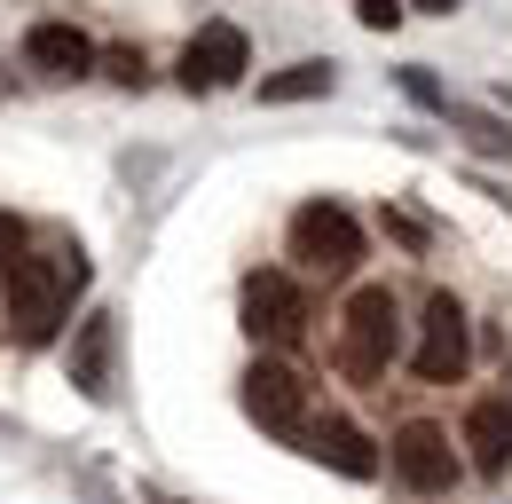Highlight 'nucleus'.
<instances>
[{
    "instance_id": "f257e3e1",
    "label": "nucleus",
    "mask_w": 512,
    "mask_h": 504,
    "mask_svg": "<svg viewBox=\"0 0 512 504\" xmlns=\"http://www.w3.org/2000/svg\"><path fill=\"white\" fill-rule=\"evenodd\" d=\"M71 292H87V260L71 252H8L0 260V308H8V331L16 347H48L71 315Z\"/></svg>"
},
{
    "instance_id": "f03ea898",
    "label": "nucleus",
    "mask_w": 512,
    "mask_h": 504,
    "mask_svg": "<svg viewBox=\"0 0 512 504\" xmlns=\"http://www.w3.org/2000/svg\"><path fill=\"white\" fill-rule=\"evenodd\" d=\"M394 355H402V308H394L386 284H363L339 315V371L355 386H371V378H386Z\"/></svg>"
},
{
    "instance_id": "7ed1b4c3",
    "label": "nucleus",
    "mask_w": 512,
    "mask_h": 504,
    "mask_svg": "<svg viewBox=\"0 0 512 504\" xmlns=\"http://www.w3.org/2000/svg\"><path fill=\"white\" fill-rule=\"evenodd\" d=\"M292 260L323 276V284H339V276H355L363 268V229H355V213L347 205H300L292 213Z\"/></svg>"
},
{
    "instance_id": "20e7f679",
    "label": "nucleus",
    "mask_w": 512,
    "mask_h": 504,
    "mask_svg": "<svg viewBox=\"0 0 512 504\" xmlns=\"http://www.w3.org/2000/svg\"><path fill=\"white\" fill-rule=\"evenodd\" d=\"M245 410H253L260 434H276V441H308V426H316V394H308V378L292 363H253L245 371Z\"/></svg>"
},
{
    "instance_id": "39448f33",
    "label": "nucleus",
    "mask_w": 512,
    "mask_h": 504,
    "mask_svg": "<svg viewBox=\"0 0 512 504\" xmlns=\"http://www.w3.org/2000/svg\"><path fill=\"white\" fill-rule=\"evenodd\" d=\"M308 292L284 276V268H260V276H245V331H253L260 347H300L308 339Z\"/></svg>"
},
{
    "instance_id": "423d86ee",
    "label": "nucleus",
    "mask_w": 512,
    "mask_h": 504,
    "mask_svg": "<svg viewBox=\"0 0 512 504\" xmlns=\"http://www.w3.org/2000/svg\"><path fill=\"white\" fill-rule=\"evenodd\" d=\"M465 355H473V331H465V308L434 292L426 315H418V339H410V371L426 378V386H449V378L465 371Z\"/></svg>"
},
{
    "instance_id": "0eeeda50",
    "label": "nucleus",
    "mask_w": 512,
    "mask_h": 504,
    "mask_svg": "<svg viewBox=\"0 0 512 504\" xmlns=\"http://www.w3.org/2000/svg\"><path fill=\"white\" fill-rule=\"evenodd\" d=\"M386 465H394V473H402L410 489H426V497L457 489V457H449V434H442V426H426V418H410V426L394 434Z\"/></svg>"
},
{
    "instance_id": "6e6552de",
    "label": "nucleus",
    "mask_w": 512,
    "mask_h": 504,
    "mask_svg": "<svg viewBox=\"0 0 512 504\" xmlns=\"http://www.w3.org/2000/svg\"><path fill=\"white\" fill-rule=\"evenodd\" d=\"M245 63H253V48H245V32H237V24H205L190 48H182V87H190V95L237 87V79H245Z\"/></svg>"
},
{
    "instance_id": "1a4fd4ad",
    "label": "nucleus",
    "mask_w": 512,
    "mask_h": 504,
    "mask_svg": "<svg viewBox=\"0 0 512 504\" xmlns=\"http://www.w3.org/2000/svg\"><path fill=\"white\" fill-rule=\"evenodd\" d=\"M111 363H119V315L95 308L79 323V339H71V386L87 402H111Z\"/></svg>"
},
{
    "instance_id": "9d476101",
    "label": "nucleus",
    "mask_w": 512,
    "mask_h": 504,
    "mask_svg": "<svg viewBox=\"0 0 512 504\" xmlns=\"http://www.w3.org/2000/svg\"><path fill=\"white\" fill-rule=\"evenodd\" d=\"M308 457H323L331 473H347V481H379V441L363 434V426H347V418H316L308 426Z\"/></svg>"
},
{
    "instance_id": "9b49d317",
    "label": "nucleus",
    "mask_w": 512,
    "mask_h": 504,
    "mask_svg": "<svg viewBox=\"0 0 512 504\" xmlns=\"http://www.w3.org/2000/svg\"><path fill=\"white\" fill-rule=\"evenodd\" d=\"M465 449H473V473H505L512 465V402L505 394H481L465 410Z\"/></svg>"
},
{
    "instance_id": "f8f14e48",
    "label": "nucleus",
    "mask_w": 512,
    "mask_h": 504,
    "mask_svg": "<svg viewBox=\"0 0 512 504\" xmlns=\"http://www.w3.org/2000/svg\"><path fill=\"white\" fill-rule=\"evenodd\" d=\"M24 56H32V71H48V79H79L95 63V40L79 24H32L24 32Z\"/></svg>"
},
{
    "instance_id": "ddd939ff",
    "label": "nucleus",
    "mask_w": 512,
    "mask_h": 504,
    "mask_svg": "<svg viewBox=\"0 0 512 504\" xmlns=\"http://www.w3.org/2000/svg\"><path fill=\"white\" fill-rule=\"evenodd\" d=\"M316 95H331V63H316V56L260 79V103H316Z\"/></svg>"
},
{
    "instance_id": "4468645a",
    "label": "nucleus",
    "mask_w": 512,
    "mask_h": 504,
    "mask_svg": "<svg viewBox=\"0 0 512 504\" xmlns=\"http://www.w3.org/2000/svg\"><path fill=\"white\" fill-rule=\"evenodd\" d=\"M355 16H363L371 32H394V24L410 16V8H402V0H355Z\"/></svg>"
},
{
    "instance_id": "2eb2a0df",
    "label": "nucleus",
    "mask_w": 512,
    "mask_h": 504,
    "mask_svg": "<svg viewBox=\"0 0 512 504\" xmlns=\"http://www.w3.org/2000/svg\"><path fill=\"white\" fill-rule=\"evenodd\" d=\"M111 79H127V87H142V48H111Z\"/></svg>"
},
{
    "instance_id": "dca6fc26",
    "label": "nucleus",
    "mask_w": 512,
    "mask_h": 504,
    "mask_svg": "<svg viewBox=\"0 0 512 504\" xmlns=\"http://www.w3.org/2000/svg\"><path fill=\"white\" fill-rule=\"evenodd\" d=\"M386 237H402V245H410V252L426 245V229H418V221H410V213H386Z\"/></svg>"
},
{
    "instance_id": "f3484780",
    "label": "nucleus",
    "mask_w": 512,
    "mask_h": 504,
    "mask_svg": "<svg viewBox=\"0 0 512 504\" xmlns=\"http://www.w3.org/2000/svg\"><path fill=\"white\" fill-rule=\"evenodd\" d=\"M418 8H426V16H449V8H457V0H418Z\"/></svg>"
},
{
    "instance_id": "a211bd4d",
    "label": "nucleus",
    "mask_w": 512,
    "mask_h": 504,
    "mask_svg": "<svg viewBox=\"0 0 512 504\" xmlns=\"http://www.w3.org/2000/svg\"><path fill=\"white\" fill-rule=\"evenodd\" d=\"M497 394H505V402H512V371H505V386H497Z\"/></svg>"
}]
</instances>
